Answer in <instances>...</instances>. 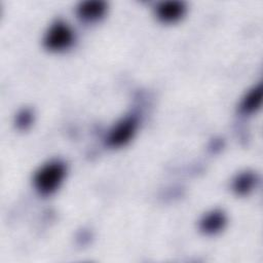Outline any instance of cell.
Instances as JSON below:
<instances>
[{
  "mask_svg": "<svg viewBox=\"0 0 263 263\" xmlns=\"http://www.w3.org/2000/svg\"><path fill=\"white\" fill-rule=\"evenodd\" d=\"M74 34L71 28L63 21L54 22L47 30L43 44L50 51H62L71 46Z\"/></svg>",
  "mask_w": 263,
  "mask_h": 263,
  "instance_id": "obj_2",
  "label": "cell"
},
{
  "mask_svg": "<svg viewBox=\"0 0 263 263\" xmlns=\"http://www.w3.org/2000/svg\"><path fill=\"white\" fill-rule=\"evenodd\" d=\"M262 102V85L258 84L254 86L242 99L240 104V110L243 113L250 114L259 109Z\"/></svg>",
  "mask_w": 263,
  "mask_h": 263,
  "instance_id": "obj_8",
  "label": "cell"
},
{
  "mask_svg": "<svg viewBox=\"0 0 263 263\" xmlns=\"http://www.w3.org/2000/svg\"><path fill=\"white\" fill-rule=\"evenodd\" d=\"M257 177L253 172H243L237 175L232 182V189L237 195H246L256 185Z\"/></svg>",
  "mask_w": 263,
  "mask_h": 263,
  "instance_id": "obj_7",
  "label": "cell"
},
{
  "mask_svg": "<svg viewBox=\"0 0 263 263\" xmlns=\"http://www.w3.org/2000/svg\"><path fill=\"white\" fill-rule=\"evenodd\" d=\"M66 175V165L60 160H52L42 165L34 176V185L42 195L53 193Z\"/></svg>",
  "mask_w": 263,
  "mask_h": 263,
  "instance_id": "obj_1",
  "label": "cell"
},
{
  "mask_svg": "<svg viewBox=\"0 0 263 263\" xmlns=\"http://www.w3.org/2000/svg\"><path fill=\"white\" fill-rule=\"evenodd\" d=\"M186 7L180 1L161 2L156 7L157 17L163 23H175L179 21L185 13Z\"/></svg>",
  "mask_w": 263,
  "mask_h": 263,
  "instance_id": "obj_4",
  "label": "cell"
},
{
  "mask_svg": "<svg viewBox=\"0 0 263 263\" xmlns=\"http://www.w3.org/2000/svg\"><path fill=\"white\" fill-rule=\"evenodd\" d=\"M33 121V112L26 108L21 110L15 117V124L18 129H27Z\"/></svg>",
  "mask_w": 263,
  "mask_h": 263,
  "instance_id": "obj_9",
  "label": "cell"
},
{
  "mask_svg": "<svg viewBox=\"0 0 263 263\" xmlns=\"http://www.w3.org/2000/svg\"><path fill=\"white\" fill-rule=\"evenodd\" d=\"M138 126V118L130 115L117 122L110 130L108 136V145L111 147H121L128 143L134 137Z\"/></svg>",
  "mask_w": 263,
  "mask_h": 263,
  "instance_id": "obj_3",
  "label": "cell"
},
{
  "mask_svg": "<svg viewBox=\"0 0 263 263\" xmlns=\"http://www.w3.org/2000/svg\"><path fill=\"white\" fill-rule=\"evenodd\" d=\"M226 216L221 210L209 212L200 220L199 228L205 234H216L220 232L226 225Z\"/></svg>",
  "mask_w": 263,
  "mask_h": 263,
  "instance_id": "obj_6",
  "label": "cell"
},
{
  "mask_svg": "<svg viewBox=\"0 0 263 263\" xmlns=\"http://www.w3.org/2000/svg\"><path fill=\"white\" fill-rule=\"evenodd\" d=\"M107 6L104 1L88 0L81 2L77 6V15L83 22H96L100 20L106 12Z\"/></svg>",
  "mask_w": 263,
  "mask_h": 263,
  "instance_id": "obj_5",
  "label": "cell"
}]
</instances>
